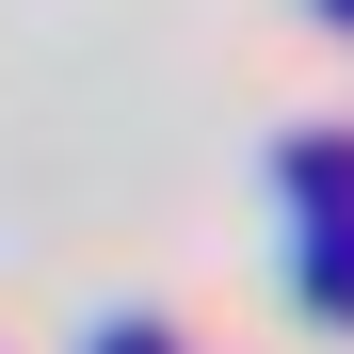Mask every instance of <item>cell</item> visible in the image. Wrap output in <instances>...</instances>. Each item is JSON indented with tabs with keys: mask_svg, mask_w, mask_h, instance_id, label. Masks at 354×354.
Listing matches in <instances>:
<instances>
[{
	"mask_svg": "<svg viewBox=\"0 0 354 354\" xmlns=\"http://www.w3.org/2000/svg\"><path fill=\"white\" fill-rule=\"evenodd\" d=\"M81 354H177V338H161V322H113V338H81Z\"/></svg>",
	"mask_w": 354,
	"mask_h": 354,
	"instance_id": "obj_3",
	"label": "cell"
},
{
	"mask_svg": "<svg viewBox=\"0 0 354 354\" xmlns=\"http://www.w3.org/2000/svg\"><path fill=\"white\" fill-rule=\"evenodd\" d=\"M306 306L354 322V225H306Z\"/></svg>",
	"mask_w": 354,
	"mask_h": 354,
	"instance_id": "obj_2",
	"label": "cell"
},
{
	"mask_svg": "<svg viewBox=\"0 0 354 354\" xmlns=\"http://www.w3.org/2000/svg\"><path fill=\"white\" fill-rule=\"evenodd\" d=\"M322 17H354V0H322Z\"/></svg>",
	"mask_w": 354,
	"mask_h": 354,
	"instance_id": "obj_4",
	"label": "cell"
},
{
	"mask_svg": "<svg viewBox=\"0 0 354 354\" xmlns=\"http://www.w3.org/2000/svg\"><path fill=\"white\" fill-rule=\"evenodd\" d=\"M290 209H306V225H354V129H306V145H290Z\"/></svg>",
	"mask_w": 354,
	"mask_h": 354,
	"instance_id": "obj_1",
	"label": "cell"
}]
</instances>
